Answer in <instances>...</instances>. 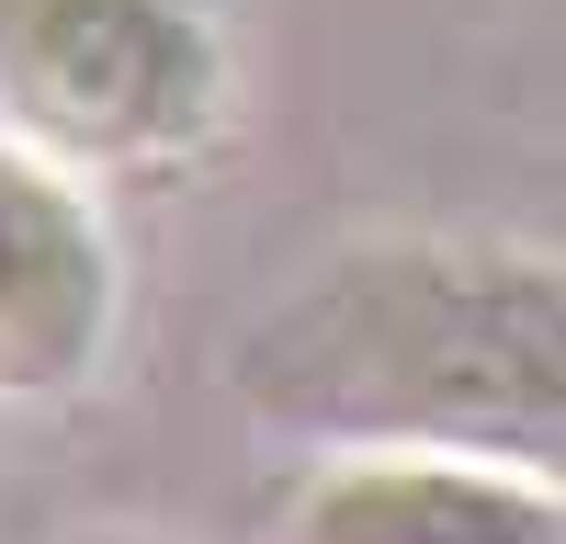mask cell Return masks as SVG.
<instances>
[{"label": "cell", "mask_w": 566, "mask_h": 544, "mask_svg": "<svg viewBox=\"0 0 566 544\" xmlns=\"http://www.w3.org/2000/svg\"><path fill=\"white\" fill-rule=\"evenodd\" d=\"M227 397L283 442L566 465V272L533 250L363 239L328 250L227 352Z\"/></svg>", "instance_id": "cell-1"}, {"label": "cell", "mask_w": 566, "mask_h": 544, "mask_svg": "<svg viewBox=\"0 0 566 544\" xmlns=\"http://www.w3.org/2000/svg\"><path fill=\"white\" fill-rule=\"evenodd\" d=\"M0 114L57 170H148L227 125V45L193 0H0Z\"/></svg>", "instance_id": "cell-2"}, {"label": "cell", "mask_w": 566, "mask_h": 544, "mask_svg": "<svg viewBox=\"0 0 566 544\" xmlns=\"http://www.w3.org/2000/svg\"><path fill=\"white\" fill-rule=\"evenodd\" d=\"M114 341V239L91 193L0 136V397H69Z\"/></svg>", "instance_id": "cell-3"}, {"label": "cell", "mask_w": 566, "mask_h": 544, "mask_svg": "<svg viewBox=\"0 0 566 544\" xmlns=\"http://www.w3.org/2000/svg\"><path fill=\"white\" fill-rule=\"evenodd\" d=\"M283 544H566L555 477L453 453H340L295 488Z\"/></svg>", "instance_id": "cell-4"}, {"label": "cell", "mask_w": 566, "mask_h": 544, "mask_svg": "<svg viewBox=\"0 0 566 544\" xmlns=\"http://www.w3.org/2000/svg\"><path fill=\"white\" fill-rule=\"evenodd\" d=\"M80 544H136V533H80Z\"/></svg>", "instance_id": "cell-5"}]
</instances>
